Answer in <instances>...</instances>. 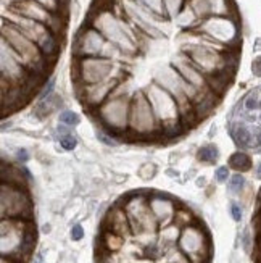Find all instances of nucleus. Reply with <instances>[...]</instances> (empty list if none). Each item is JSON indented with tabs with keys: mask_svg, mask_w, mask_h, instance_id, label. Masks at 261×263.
<instances>
[{
	"mask_svg": "<svg viewBox=\"0 0 261 263\" xmlns=\"http://www.w3.org/2000/svg\"><path fill=\"white\" fill-rule=\"evenodd\" d=\"M37 241L36 224L32 220L2 218L0 224V250L2 255H10L28 261Z\"/></svg>",
	"mask_w": 261,
	"mask_h": 263,
	"instance_id": "f257e3e1",
	"label": "nucleus"
},
{
	"mask_svg": "<svg viewBox=\"0 0 261 263\" xmlns=\"http://www.w3.org/2000/svg\"><path fill=\"white\" fill-rule=\"evenodd\" d=\"M145 94L149 97L155 115L162 124L163 134L169 137L179 134L184 120H183V113H180L177 100L173 97V94L168 92V90L158 83H153L152 86H149V89L145 90Z\"/></svg>",
	"mask_w": 261,
	"mask_h": 263,
	"instance_id": "f03ea898",
	"label": "nucleus"
},
{
	"mask_svg": "<svg viewBox=\"0 0 261 263\" xmlns=\"http://www.w3.org/2000/svg\"><path fill=\"white\" fill-rule=\"evenodd\" d=\"M128 133L131 136L140 137V139L163 134L162 124L155 115L145 90H139L131 99V115H129Z\"/></svg>",
	"mask_w": 261,
	"mask_h": 263,
	"instance_id": "7ed1b4c3",
	"label": "nucleus"
},
{
	"mask_svg": "<svg viewBox=\"0 0 261 263\" xmlns=\"http://www.w3.org/2000/svg\"><path fill=\"white\" fill-rule=\"evenodd\" d=\"M124 210L128 213L131 231L135 237L142 236H155L160 223L155 218L153 212L149 205V196L144 194H132L123 203Z\"/></svg>",
	"mask_w": 261,
	"mask_h": 263,
	"instance_id": "20e7f679",
	"label": "nucleus"
},
{
	"mask_svg": "<svg viewBox=\"0 0 261 263\" xmlns=\"http://www.w3.org/2000/svg\"><path fill=\"white\" fill-rule=\"evenodd\" d=\"M97 118L104 128L111 134L128 133L129 115H131V99L128 96H113L104 102L97 110Z\"/></svg>",
	"mask_w": 261,
	"mask_h": 263,
	"instance_id": "39448f33",
	"label": "nucleus"
},
{
	"mask_svg": "<svg viewBox=\"0 0 261 263\" xmlns=\"http://www.w3.org/2000/svg\"><path fill=\"white\" fill-rule=\"evenodd\" d=\"M0 215H2V218L32 220V200L29 196V189L2 182Z\"/></svg>",
	"mask_w": 261,
	"mask_h": 263,
	"instance_id": "423d86ee",
	"label": "nucleus"
},
{
	"mask_svg": "<svg viewBox=\"0 0 261 263\" xmlns=\"http://www.w3.org/2000/svg\"><path fill=\"white\" fill-rule=\"evenodd\" d=\"M177 247L190 258L192 263H210L211 239L208 233L197 223L183 228Z\"/></svg>",
	"mask_w": 261,
	"mask_h": 263,
	"instance_id": "0eeeda50",
	"label": "nucleus"
},
{
	"mask_svg": "<svg viewBox=\"0 0 261 263\" xmlns=\"http://www.w3.org/2000/svg\"><path fill=\"white\" fill-rule=\"evenodd\" d=\"M111 62L105 59H95V57H87V59L79 60L76 76L83 86L104 83L111 78Z\"/></svg>",
	"mask_w": 261,
	"mask_h": 263,
	"instance_id": "6e6552de",
	"label": "nucleus"
},
{
	"mask_svg": "<svg viewBox=\"0 0 261 263\" xmlns=\"http://www.w3.org/2000/svg\"><path fill=\"white\" fill-rule=\"evenodd\" d=\"M118 81L116 79H107L104 83H97V84H89L83 86V94L81 99L84 100V104L89 110H97L104 102H107L113 90L116 89Z\"/></svg>",
	"mask_w": 261,
	"mask_h": 263,
	"instance_id": "1a4fd4ad",
	"label": "nucleus"
},
{
	"mask_svg": "<svg viewBox=\"0 0 261 263\" xmlns=\"http://www.w3.org/2000/svg\"><path fill=\"white\" fill-rule=\"evenodd\" d=\"M149 205L155 218L160 223V228H165L174 221L177 207L171 197L165 196V194H152V196H149Z\"/></svg>",
	"mask_w": 261,
	"mask_h": 263,
	"instance_id": "9d476101",
	"label": "nucleus"
},
{
	"mask_svg": "<svg viewBox=\"0 0 261 263\" xmlns=\"http://www.w3.org/2000/svg\"><path fill=\"white\" fill-rule=\"evenodd\" d=\"M102 230H107V231H113V233H118L121 236H129L131 231V224H129V218H128V213L124 210V207L121 205H115L104 218V223H102Z\"/></svg>",
	"mask_w": 261,
	"mask_h": 263,
	"instance_id": "9b49d317",
	"label": "nucleus"
},
{
	"mask_svg": "<svg viewBox=\"0 0 261 263\" xmlns=\"http://www.w3.org/2000/svg\"><path fill=\"white\" fill-rule=\"evenodd\" d=\"M62 105H63L62 97L56 96V94H52L47 99L37 102V105L34 107V115H36L37 118H47V117L52 115L53 111L60 110Z\"/></svg>",
	"mask_w": 261,
	"mask_h": 263,
	"instance_id": "f8f14e48",
	"label": "nucleus"
},
{
	"mask_svg": "<svg viewBox=\"0 0 261 263\" xmlns=\"http://www.w3.org/2000/svg\"><path fill=\"white\" fill-rule=\"evenodd\" d=\"M102 45H104V39H102L100 34L97 31L89 29L84 34L83 42H79V50L83 55H95L102 50Z\"/></svg>",
	"mask_w": 261,
	"mask_h": 263,
	"instance_id": "ddd939ff",
	"label": "nucleus"
},
{
	"mask_svg": "<svg viewBox=\"0 0 261 263\" xmlns=\"http://www.w3.org/2000/svg\"><path fill=\"white\" fill-rule=\"evenodd\" d=\"M21 168H16L13 165H7L5 162L2 163V182H7V184H13L18 187H26L28 189V181L23 176Z\"/></svg>",
	"mask_w": 261,
	"mask_h": 263,
	"instance_id": "4468645a",
	"label": "nucleus"
},
{
	"mask_svg": "<svg viewBox=\"0 0 261 263\" xmlns=\"http://www.w3.org/2000/svg\"><path fill=\"white\" fill-rule=\"evenodd\" d=\"M124 246V236L113 233V231H107L102 230V236H100V247L104 252L107 254H115Z\"/></svg>",
	"mask_w": 261,
	"mask_h": 263,
	"instance_id": "2eb2a0df",
	"label": "nucleus"
},
{
	"mask_svg": "<svg viewBox=\"0 0 261 263\" xmlns=\"http://www.w3.org/2000/svg\"><path fill=\"white\" fill-rule=\"evenodd\" d=\"M229 26H232L229 20H221V18H216V20H210L208 25H207V31L211 34L213 37H216L219 41H231L234 36H229Z\"/></svg>",
	"mask_w": 261,
	"mask_h": 263,
	"instance_id": "dca6fc26",
	"label": "nucleus"
},
{
	"mask_svg": "<svg viewBox=\"0 0 261 263\" xmlns=\"http://www.w3.org/2000/svg\"><path fill=\"white\" fill-rule=\"evenodd\" d=\"M252 158L248 154L239 151V152H235L229 157V166L232 170H235L237 173H245V171L248 170H252Z\"/></svg>",
	"mask_w": 261,
	"mask_h": 263,
	"instance_id": "f3484780",
	"label": "nucleus"
},
{
	"mask_svg": "<svg viewBox=\"0 0 261 263\" xmlns=\"http://www.w3.org/2000/svg\"><path fill=\"white\" fill-rule=\"evenodd\" d=\"M179 236H180V228L176 223H171V224L162 228V231H160L162 242L168 244L169 247H173L179 241Z\"/></svg>",
	"mask_w": 261,
	"mask_h": 263,
	"instance_id": "a211bd4d",
	"label": "nucleus"
},
{
	"mask_svg": "<svg viewBox=\"0 0 261 263\" xmlns=\"http://www.w3.org/2000/svg\"><path fill=\"white\" fill-rule=\"evenodd\" d=\"M197 158H198V162H202V163H214V162H218V158H219L218 147L213 145V144L200 147L198 152H197Z\"/></svg>",
	"mask_w": 261,
	"mask_h": 263,
	"instance_id": "6ab92c4d",
	"label": "nucleus"
},
{
	"mask_svg": "<svg viewBox=\"0 0 261 263\" xmlns=\"http://www.w3.org/2000/svg\"><path fill=\"white\" fill-rule=\"evenodd\" d=\"M165 263H192L190 258L179 247H168L165 252Z\"/></svg>",
	"mask_w": 261,
	"mask_h": 263,
	"instance_id": "aec40b11",
	"label": "nucleus"
},
{
	"mask_svg": "<svg viewBox=\"0 0 261 263\" xmlns=\"http://www.w3.org/2000/svg\"><path fill=\"white\" fill-rule=\"evenodd\" d=\"M58 121L62 124H65V126H68V128H74V126H77L79 123H81V117H79L77 113L73 111V110H65V111L60 113Z\"/></svg>",
	"mask_w": 261,
	"mask_h": 263,
	"instance_id": "412c9836",
	"label": "nucleus"
},
{
	"mask_svg": "<svg viewBox=\"0 0 261 263\" xmlns=\"http://www.w3.org/2000/svg\"><path fill=\"white\" fill-rule=\"evenodd\" d=\"M245 187V178L240 173H235L229 178V184L228 189L231 194H240Z\"/></svg>",
	"mask_w": 261,
	"mask_h": 263,
	"instance_id": "4be33fe9",
	"label": "nucleus"
},
{
	"mask_svg": "<svg viewBox=\"0 0 261 263\" xmlns=\"http://www.w3.org/2000/svg\"><path fill=\"white\" fill-rule=\"evenodd\" d=\"M194 218H192V215L187 209H177L176 210V215H174V221L179 228H186L189 224H192L194 221H192Z\"/></svg>",
	"mask_w": 261,
	"mask_h": 263,
	"instance_id": "5701e85b",
	"label": "nucleus"
},
{
	"mask_svg": "<svg viewBox=\"0 0 261 263\" xmlns=\"http://www.w3.org/2000/svg\"><path fill=\"white\" fill-rule=\"evenodd\" d=\"M95 134H97V139H98L100 142H104L105 145H108V147H116V145L119 144V142L115 139V134H111L108 129L97 128Z\"/></svg>",
	"mask_w": 261,
	"mask_h": 263,
	"instance_id": "b1692460",
	"label": "nucleus"
},
{
	"mask_svg": "<svg viewBox=\"0 0 261 263\" xmlns=\"http://www.w3.org/2000/svg\"><path fill=\"white\" fill-rule=\"evenodd\" d=\"M60 145L62 148H65V151H74L76 145H77V139L76 136H73L71 133H66L63 136H60Z\"/></svg>",
	"mask_w": 261,
	"mask_h": 263,
	"instance_id": "393cba45",
	"label": "nucleus"
},
{
	"mask_svg": "<svg viewBox=\"0 0 261 263\" xmlns=\"http://www.w3.org/2000/svg\"><path fill=\"white\" fill-rule=\"evenodd\" d=\"M156 173V166L153 163H145L140 170H139V175L142 179H152Z\"/></svg>",
	"mask_w": 261,
	"mask_h": 263,
	"instance_id": "a878e982",
	"label": "nucleus"
},
{
	"mask_svg": "<svg viewBox=\"0 0 261 263\" xmlns=\"http://www.w3.org/2000/svg\"><path fill=\"white\" fill-rule=\"evenodd\" d=\"M55 83H56V79H55V78H50V79H49L47 84H45V86H44V89H42V92H41V96H39V100H44V99H47L49 96H52V94H53Z\"/></svg>",
	"mask_w": 261,
	"mask_h": 263,
	"instance_id": "bb28decb",
	"label": "nucleus"
},
{
	"mask_svg": "<svg viewBox=\"0 0 261 263\" xmlns=\"http://www.w3.org/2000/svg\"><path fill=\"white\" fill-rule=\"evenodd\" d=\"M231 176H229V168L228 166H219L216 171H214V179L218 182H226Z\"/></svg>",
	"mask_w": 261,
	"mask_h": 263,
	"instance_id": "cd10ccee",
	"label": "nucleus"
},
{
	"mask_svg": "<svg viewBox=\"0 0 261 263\" xmlns=\"http://www.w3.org/2000/svg\"><path fill=\"white\" fill-rule=\"evenodd\" d=\"M231 215H232V220L234 221H240L242 220V207L237 202H231Z\"/></svg>",
	"mask_w": 261,
	"mask_h": 263,
	"instance_id": "c85d7f7f",
	"label": "nucleus"
},
{
	"mask_svg": "<svg viewBox=\"0 0 261 263\" xmlns=\"http://www.w3.org/2000/svg\"><path fill=\"white\" fill-rule=\"evenodd\" d=\"M242 246L245 250H250V247L253 246V237L250 234V230H245L242 233Z\"/></svg>",
	"mask_w": 261,
	"mask_h": 263,
	"instance_id": "c756f323",
	"label": "nucleus"
},
{
	"mask_svg": "<svg viewBox=\"0 0 261 263\" xmlns=\"http://www.w3.org/2000/svg\"><path fill=\"white\" fill-rule=\"evenodd\" d=\"M84 237V230L81 224H74L71 228V239L73 241H81V239Z\"/></svg>",
	"mask_w": 261,
	"mask_h": 263,
	"instance_id": "7c9ffc66",
	"label": "nucleus"
},
{
	"mask_svg": "<svg viewBox=\"0 0 261 263\" xmlns=\"http://www.w3.org/2000/svg\"><path fill=\"white\" fill-rule=\"evenodd\" d=\"M252 71H253L255 76L261 78V55L256 57V59L253 60V63H252Z\"/></svg>",
	"mask_w": 261,
	"mask_h": 263,
	"instance_id": "2f4dec72",
	"label": "nucleus"
},
{
	"mask_svg": "<svg viewBox=\"0 0 261 263\" xmlns=\"http://www.w3.org/2000/svg\"><path fill=\"white\" fill-rule=\"evenodd\" d=\"M16 160H18V162H21V163H26L28 162V160H29V154H28L26 148H19V151L16 152Z\"/></svg>",
	"mask_w": 261,
	"mask_h": 263,
	"instance_id": "473e14b6",
	"label": "nucleus"
},
{
	"mask_svg": "<svg viewBox=\"0 0 261 263\" xmlns=\"http://www.w3.org/2000/svg\"><path fill=\"white\" fill-rule=\"evenodd\" d=\"M0 263H26V261H23L19 258H15V257H10V255H2V260H0Z\"/></svg>",
	"mask_w": 261,
	"mask_h": 263,
	"instance_id": "72a5a7b5",
	"label": "nucleus"
},
{
	"mask_svg": "<svg viewBox=\"0 0 261 263\" xmlns=\"http://www.w3.org/2000/svg\"><path fill=\"white\" fill-rule=\"evenodd\" d=\"M255 176H256L258 179H261V162H258V163H256V168H255Z\"/></svg>",
	"mask_w": 261,
	"mask_h": 263,
	"instance_id": "f704fd0d",
	"label": "nucleus"
},
{
	"mask_svg": "<svg viewBox=\"0 0 261 263\" xmlns=\"http://www.w3.org/2000/svg\"><path fill=\"white\" fill-rule=\"evenodd\" d=\"M44 261V258H42V255L39 254V255H36V258H34V263H42Z\"/></svg>",
	"mask_w": 261,
	"mask_h": 263,
	"instance_id": "c9c22d12",
	"label": "nucleus"
}]
</instances>
